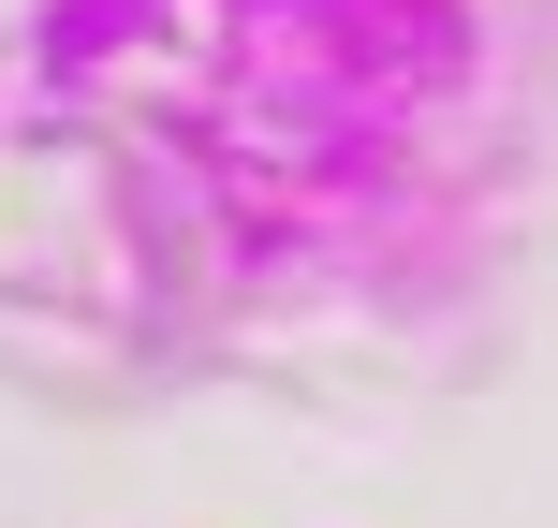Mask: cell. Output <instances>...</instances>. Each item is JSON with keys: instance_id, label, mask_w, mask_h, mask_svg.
Instances as JSON below:
<instances>
[{"instance_id": "cell-1", "label": "cell", "mask_w": 558, "mask_h": 528, "mask_svg": "<svg viewBox=\"0 0 558 528\" xmlns=\"http://www.w3.org/2000/svg\"><path fill=\"white\" fill-rule=\"evenodd\" d=\"M558 162V0H15L0 279L147 353L456 294Z\"/></svg>"}]
</instances>
